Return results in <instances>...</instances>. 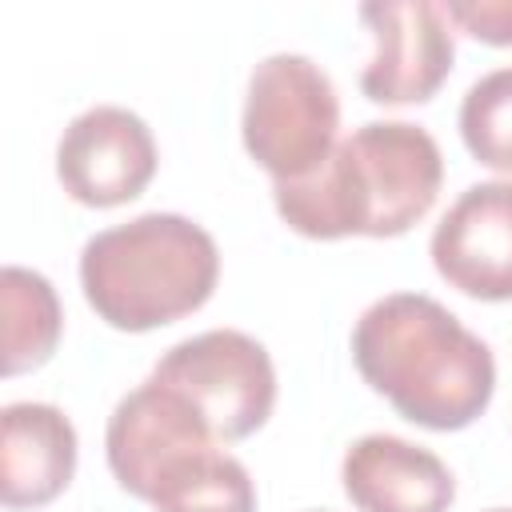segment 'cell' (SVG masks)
Wrapping results in <instances>:
<instances>
[{"instance_id":"obj_2","label":"cell","mask_w":512,"mask_h":512,"mask_svg":"<svg viewBox=\"0 0 512 512\" xmlns=\"http://www.w3.org/2000/svg\"><path fill=\"white\" fill-rule=\"evenodd\" d=\"M444 184V156L428 128L368 120L344 136L304 180L272 184L280 220L308 240L404 236L424 220Z\"/></svg>"},{"instance_id":"obj_1","label":"cell","mask_w":512,"mask_h":512,"mask_svg":"<svg viewBox=\"0 0 512 512\" xmlns=\"http://www.w3.org/2000/svg\"><path fill=\"white\" fill-rule=\"evenodd\" d=\"M352 360L372 392L432 432L468 428L496 392L492 348L424 292L368 304L352 328Z\"/></svg>"},{"instance_id":"obj_7","label":"cell","mask_w":512,"mask_h":512,"mask_svg":"<svg viewBox=\"0 0 512 512\" xmlns=\"http://www.w3.org/2000/svg\"><path fill=\"white\" fill-rule=\"evenodd\" d=\"M360 20L372 32V56L360 92L372 104H424L452 72L456 40L444 4L432 0H368Z\"/></svg>"},{"instance_id":"obj_10","label":"cell","mask_w":512,"mask_h":512,"mask_svg":"<svg viewBox=\"0 0 512 512\" xmlns=\"http://www.w3.org/2000/svg\"><path fill=\"white\" fill-rule=\"evenodd\" d=\"M340 480L356 512H448L456 500L448 464L388 432L352 440L340 460Z\"/></svg>"},{"instance_id":"obj_14","label":"cell","mask_w":512,"mask_h":512,"mask_svg":"<svg viewBox=\"0 0 512 512\" xmlns=\"http://www.w3.org/2000/svg\"><path fill=\"white\" fill-rule=\"evenodd\" d=\"M460 140L492 172H512V64L484 72L460 100Z\"/></svg>"},{"instance_id":"obj_11","label":"cell","mask_w":512,"mask_h":512,"mask_svg":"<svg viewBox=\"0 0 512 512\" xmlns=\"http://www.w3.org/2000/svg\"><path fill=\"white\" fill-rule=\"evenodd\" d=\"M0 500L8 508L52 504L76 476V428L56 404L16 400L0 412Z\"/></svg>"},{"instance_id":"obj_8","label":"cell","mask_w":512,"mask_h":512,"mask_svg":"<svg viewBox=\"0 0 512 512\" xmlns=\"http://www.w3.org/2000/svg\"><path fill=\"white\" fill-rule=\"evenodd\" d=\"M440 280L472 300H512V180L464 188L428 240Z\"/></svg>"},{"instance_id":"obj_12","label":"cell","mask_w":512,"mask_h":512,"mask_svg":"<svg viewBox=\"0 0 512 512\" xmlns=\"http://www.w3.org/2000/svg\"><path fill=\"white\" fill-rule=\"evenodd\" d=\"M148 504L156 512H256V484L232 452L208 444L168 460L152 480Z\"/></svg>"},{"instance_id":"obj_6","label":"cell","mask_w":512,"mask_h":512,"mask_svg":"<svg viewBox=\"0 0 512 512\" xmlns=\"http://www.w3.org/2000/svg\"><path fill=\"white\" fill-rule=\"evenodd\" d=\"M156 140L144 116L120 104H92L56 140V180L84 208H120L156 176Z\"/></svg>"},{"instance_id":"obj_4","label":"cell","mask_w":512,"mask_h":512,"mask_svg":"<svg viewBox=\"0 0 512 512\" xmlns=\"http://www.w3.org/2000/svg\"><path fill=\"white\" fill-rule=\"evenodd\" d=\"M336 132L340 96L332 76L312 56L272 52L252 68L240 136L272 184L312 176L340 144Z\"/></svg>"},{"instance_id":"obj_3","label":"cell","mask_w":512,"mask_h":512,"mask_svg":"<svg viewBox=\"0 0 512 512\" xmlns=\"http://www.w3.org/2000/svg\"><path fill=\"white\" fill-rule=\"evenodd\" d=\"M220 252L208 228L180 212H144L96 232L80 252L88 308L120 332H152L208 304Z\"/></svg>"},{"instance_id":"obj_13","label":"cell","mask_w":512,"mask_h":512,"mask_svg":"<svg viewBox=\"0 0 512 512\" xmlns=\"http://www.w3.org/2000/svg\"><path fill=\"white\" fill-rule=\"evenodd\" d=\"M0 312H4V376H20L48 364L64 332V308L52 280L36 268L8 264L0 272Z\"/></svg>"},{"instance_id":"obj_5","label":"cell","mask_w":512,"mask_h":512,"mask_svg":"<svg viewBox=\"0 0 512 512\" xmlns=\"http://www.w3.org/2000/svg\"><path fill=\"white\" fill-rule=\"evenodd\" d=\"M152 376L204 416L220 444L248 440L276 408V368L268 348L240 328H212L172 344Z\"/></svg>"},{"instance_id":"obj_16","label":"cell","mask_w":512,"mask_h":512,"mask_svg":"<svg viewBox=\"0 0 512 512\" xmlns=\"http://www.w3.org/2000/svg\"><path fill=\"white\" fill-rule=\"evenodd\" d=\"M488 512H512V508H488Z\"/></svg>"},{"instance_id":"obj_15","label":"cell","mask_w":512,"mask_h":512,"mask_svg":"<svg viewBox=\"0 0 512 512\" xmlns=\"http://www.w3.org/2000/svg\"><path fill=\"white\" fill-rule=\"evenodd\" d=\"M448 24H456L460 32L508 48L512 44V0H448L444 4Z\"/></svg>"},{"instance_id":"obj_9","label":"cell","mask_w":512,"mask_h":512,"mask_svg":"<svg viewBox=\"0 0 512 512\" xmlns=\"http://www.w3.org/2000/svg\"><path fill=\"white\" fill-rule=\"evenodd\" d=\"M208 444H220V440L212 436L204 416L188 404V396L160 384L156 376H148L128 396H120L104 428L108 468L116 484L136 500H148L152 480L168 460Z\"/></svg>"}]
</instances>
